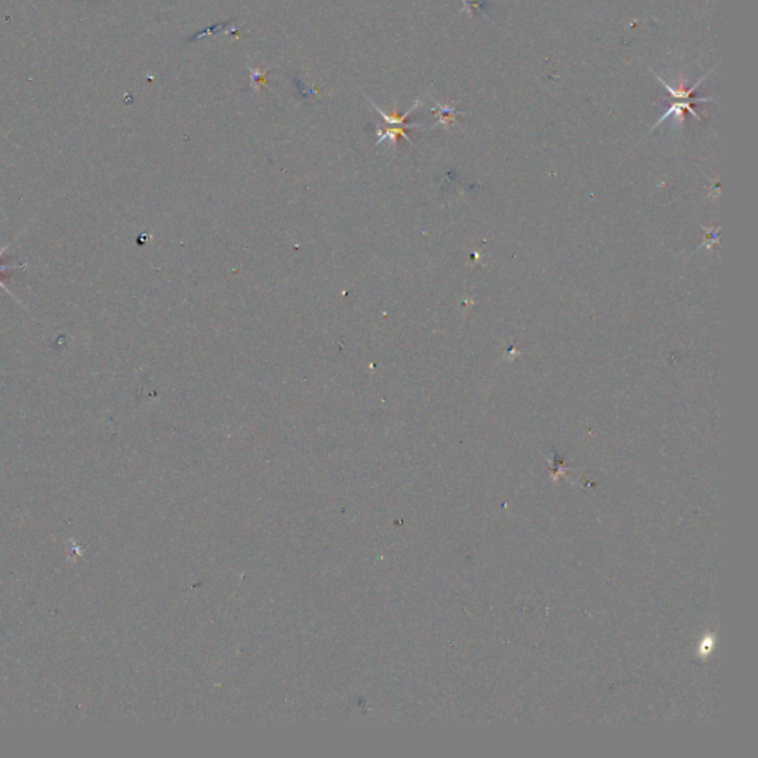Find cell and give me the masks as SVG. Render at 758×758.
<instances>
[{
    "label": "cell",
    "instance_id": "4",
    "mask_svg": "<svg viewBox=\"0 0 758 758\" xmlns=\"http://www.w3.org/2000/svg\"><path fill=\"white\" fill-rule=\"evenodd\" d=\"M9 248H10V243L5 244V246H3V248H0V260H2V256L5 255V252H6V251H8Z\"/></svg>",
    "mask_w": 758,
    "mask_h": 758
},
{
    "label": "cell",
    "instance_id": "2",
    "mask_svg": "<svg viewBox=\"0 0 758 758\" xmlns=\"http://www.w3.org/2000/svg\"><path fill=\"white\" fill-rule=\"evenodd\" d=\"M652 73H653V72H652ZM653 74H655V73H653ZM655 77H656V79H658V80L661 81V85H662L663 88H665V89H667V90L670 92V95H671V97H672V98H674L675 101H679V100H689V98H690V95H692V93L695 92V89H696V88H697L699 85H701V84H702V81H704V80L706 79V76H702L701 79H699V81H696V84H695V85H693V86H692L690 89H686V86H684V81H683V77L680 79V84H679V88H672V86H670V85L667 84V81H665V80H663V79H662L661 76H658V74H655Z\"/></svg>",
    "mask_w": 758,
    "mask_h": 758
},
{
    "label": "cell",
    "instance_id": "1",
    "mask_svg": "<svg viewBox=\"0 0 758 758\" xmlns=\"http://www.w3.org/2000/svg\"><path fill=\"white\" fill-rule=\"evenodd\" d=\"M684 111H689V113H690V114L693 116V118H695V119H699V116H697V113H696V111L693 110V107H692V101H690V100L675 101V102L672 104V106H671V107H670V109H668V110H667L665 113H663V114H662V118H661V119H659V120L656 122V125H655V126H653L650 131H653V129H656V127H658V126H659V125H661L662 122H665V120H667V119L670 118V116H671V114H675V116H679V119H680V122H683V120H684Z\"/></svg>",
    "mask_w": 758,
    "mask_h": 758
},
{
    "label": "cell",
    "instance_id": "3",
    "mask_svg": "<svg viewBox=\"0 0 758 758\" xmlns=\"http://www.w3.org/2000/svg\"><path fill=\"white\" fill-rule=\"evenodd\" d=\"M15 268H21V265H19V267H15V265H9V264H0V276H2L3 273H6V271H9V270H15ZM0 287H2L9 297H13L14 299H17V302H19L18 298H15V295H14L13 292H10V290L8 289V286L2 282V278H0Z\"/></svg>",
    "mask_w": 758,
    "mask_h": 758
}]
</instances>
